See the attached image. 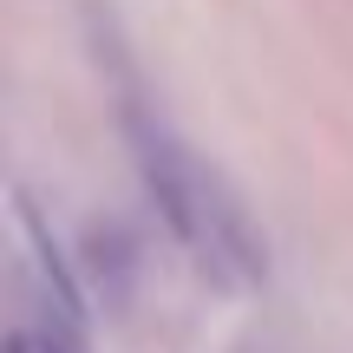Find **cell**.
Instances as JSON below:
<instances>
[{"instance_id":"2","label":"cell","mask_w":353,"mask_h":353,"mask_svg":"<svg viewBox=\"0 0 353 353\" xmlns=\"http://www.w3.org/2000/svg\"><path fill=\"white\" fill-rule=\"evenodd\" d=\"M7 353H79V341H72V334L39 327V321H20V327L7 334Z\"/></svg>"},{"instance_id":"1","label":"cell","mask_w":353,"mask_h":353,"mask_svg":"<svg viewBox=\"0 0 353 353\" xmlns=\"http://www.w3.org/2000/svg\"><path fill=\"white\" fill-rule=\"evenodd\" d=\"M138 170H144V190H151L157 216L170 223V236L196 255L203 275L216 281H262L268 268V249H262V229H255L249 203L229 190V176L216 164H203L183 138L144 125L138 131Z\"/></svg>"}]
</instances>
